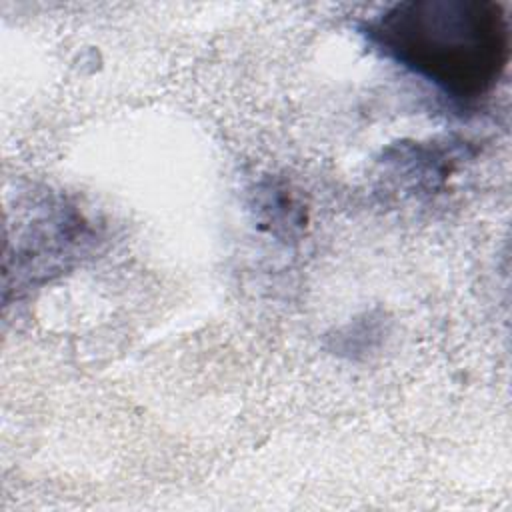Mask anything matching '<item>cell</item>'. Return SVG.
<instances>
[{"instance_id":"6da1fadb","label":"cell","mask_w":512,"mask_h":512,"mask_svg":"<svg viewBox=\"0 0 512 512\" xmlns=\"http://www.w3.org/2000/svg\"><path fill=\"white\" fill-rule=\"evenodd\" d=\"M386 58L456 102L488 96L510 60V24L492 0H404L362 28Z\"/></svg>"}]
</instances>
